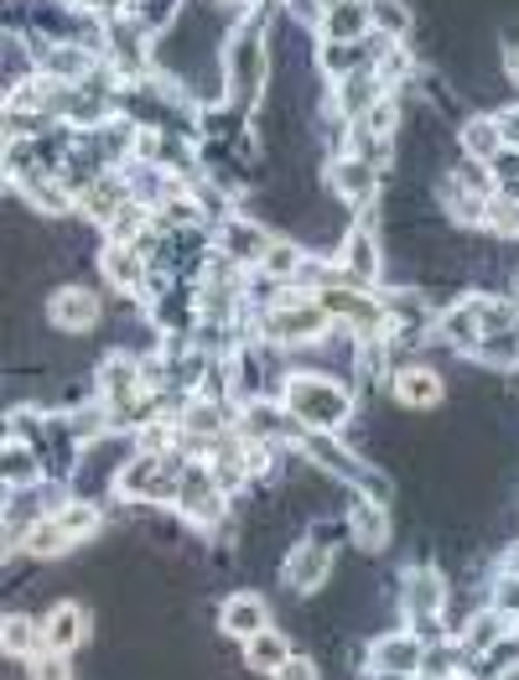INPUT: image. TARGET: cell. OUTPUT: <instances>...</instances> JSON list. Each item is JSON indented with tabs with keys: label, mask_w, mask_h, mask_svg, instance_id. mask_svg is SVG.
Listing matches in <instances>:
<instances>
[{
	"label": "cell",
	"mask_w": 519,
	"mask_h": 680,
	"mask_svg": "<svg viewBox=\"0 0 519 680\" xmlns=\"http://www.w3.org/2000/svg\"><path fill=\"white\" fill-rule=\"evenodd\" d=\"M286 411L301 420V426H312V431H338L354 401H348V390L333 380H322V374H297V380H286Z\"/></svg>",
	"instance_id": "obj_1"
},
{
	"label": "cell",
	"mask_w": 519,
	"mask_h": 680,
	"mask_svg": "<svg viewBox=\"0 0 519 680\" xmlns=\"http://www.w3.org/2000/svg\"><path fill=\"white\" fill-rule=\"evenodd\" d=\"M265 333L276 343H312L327 333V307L322 301H301V297H286L270 307V318H265Z\"/></svg>",
	"instance_id": "obj_2"
},
{
	"label": "cell",
	"mask_w": 519,
	"mask_h": 680,
	"mask_svg": "<svg viewBox=\"0 0 519 680\" xmlns=\"http://www.w3.org/2000/svg\"><path fill=\"white\" fill-rule=\"evenodd\" d=\"M177 509L193 525H214L223 515V488L214 479V468H187L177 488Z\"/></svg>",
	"instance_id": "obj_3"
},
{
	"label": "cell",
	"mask_w": 519,
	"mask_h": 680,
	"mask_svg": "<svg viewBox=\"0 0 519 680\" xmlns=\"http://www.w3.org/2000/svg\"><path fill=\"white\" fill-rule=\"evenodd\" d=\"M260 83H265L260 37H234V47H229V94H234V100H255Z\"/></svg>",
	"instance_id": "obj_4"
},
{
	"label": "cell",
	"mask_w": 519,
	"mask_h": 680,
	"mask_svg": "<svg viewBox=\"0 0 519 680\" xmlns=\"http://www.w3.org/2000/svg\"><path fill=\"white\" fill-rule=\"evenodd\" d=\"M47 318L58 322L62 333H83V327L100 322V297L83 291V286H62L58 297H53V307H47Z\"/></svg>",
	"instance_id": "obj_5"
},
{
	"label": "cell",
	"mask_w": 519,
	"mask_h": 680,
	"mask_svg": "<svg viewBox=\"0 0 519 680\" xmlns=\"http://www.w3.org/2000/svg\"><path fill=\"white\" fill-rule=\"evenodd\" d=\"M42 634H47V649L53 655H68V649H79L89 639V613H83L79 602H58L47 623H42Z\"/></svg>",
	"instance_id": "obj_6"
},
{
	"label": "cell",
	"mask_w": 519,
	"mask_h": 680,
	"mask_svg": "<svg viewBox=\"0 0 519 680\" xmlns=\"http://www.w3.org/2000/svg\"><path fill=\"white\" fill-rule=\"evenodd\" d=\"M219 623H223V634H229V639H255V634H265V629H270V613H265V602H260V598L240 592V598L223 602Z\"/></svg>",
	"instance_id": "obj_7"
},
{
	"label": "cell",
	"mask_w": 519,
	"mask_h": 680,
	"mask_svg": "<svg viewBox=\"0 0 519 680\" xmlns=\"http://www.w3.org/2000/svg\"><path fill=\"white\" fill-rule=\"evenodd\" d=\"M79 208H83V214H89L94 223H115L125 208H130V203H125V182H120V177H94L89 187H83Z\"/></svg>",
	"instance_id": "obj_8"
},
{
	"label": "cell",
	"mask_w": 519,
	"mask_h": 680,
	"mask_svg": "<svg viewBox=\"0 0 519 680\" xmlns=\"http://www.w3.org/2000/svg\"><path fill=\"white\" fill-rule=\"evenodd\" d=\"M318 301L327 307V318H348L364 338H374V327L384 322L380 301H364V297H354V291H327V297H318Z\"/></svg>",
	"instance_id": "obj_9"
},
{
	"label": "cell",
	"mask_w": 519,
	"mask_h": 680,
	"mask_svg": "<svg viewBox=\"0 0 519 680\" xmlns=\"http://www.w3.org/2000/svg\"><path fill=\"white\" fill-rule=\"evenodd\" d=\"M420 649L416 634H395V639H380L374 644V670L380 676H420Z\"/></svg>",
	"instance_id": "obj_10"
},
{
	"label": "cell",
	"mask_w": 519,
	"mask_h": 680,
	"mask_svg": "<svg viewBox=\"0 0 519 680\" xmlns=\"http://www.w3.org/2000/svg\"><path fill=\"white\" fill-rule=\"evenodd\" d=\"M327 577H333V556H327L322 545H301V551H291V561H286V581H291L297 592H318Z\"/></svg>",
	"instance_id": "obj_11"
},
{
	"label": "cell",
	"mask_w": 519,
	"mask_h": 680,
	"mask_svg": "<svg viewBox=\"0 0 519 680\" xmlns=\"http://www.w3.org/2000/svg\"><path fill=\"white\" fill-rule=\"evenodd\" d=\"M333 193H343L348 203H359L364 208V203L374 198V166H369L364 157L338 161V166H333Z\"/></svg>",
	"instance_id": "obj_12"
},
{
	"label": "cell",
	"mask_w": 519,
	"mask_h": 680,
	"mask_svg": "<svg viewBox=\"0 0 519 680\" xmlns=\"http://www.w3.org/2000/svg\"><path fill=\"white\" fill-rule=\"evenodd\" d=\"M405 608L416 613V623L437 619V608H441V577H437V572H426V566H420V572L405 577Z\"/></svg>",
	"instance_id": "obj_13"
},
{
	"label": "cell",
	"mask_w": 519,
	"mask_h": 680,
	"mask_svg": "<svg viewBox=\"0 0 519 680\" xmlns=\"http://www.w3.org/2000/svg\"><path fill=\"white\" fill-rule=\"evenodd\" d=\"M104 276L115 280L120 291H140V280H146V261H140L136 244H109V250H104Z\"/></svg>",
	"instance_id": "obj_14"
},
{
	"label": "cell",
	"mask_w": 519,
	"mask_h": 680,
	"mask_svg": "<svg viewBox=\"0 0 519 680\" xmlns=\"http://www.w3.org/2000/svg\"><path fill=\"white\" fill-rule=\"evenodd\" d=\"M265 250H270V240L260 234L255 223L223 219V255L229 261H265Z\"/></svg>",
	"instance_id": "obj_15"
},
{
	"label": "cell",
	"mask_w": 519,
	"mask_h": 680,
	"mask_svg": "<svg viewBox=\"0 0 519 680\" xmlns=\"http://www.w3.org/2000/svg\"><path fill=\"white\" fill-rule=\"evenodd\" d=\"M327 37L333 42H359L364 37V26H369V0H333V5H327Z\"/></svg>",
	"instance_id": "obj_16"
},
{
	"label": "cell",
	"mask_w": 519,
	"mask_h": 680,
	"mask_svg": "<svg viewBox=\"0 0 519 680\" xmlns=\"http://www.w3.org/2000/svg\"><path fill=\"white\" fill-rule=\"evenodd\" d=\"M0 644H5V655H16V660H37L42 649H47V634H42L32 619L11 613V619H5V639Z\"/></svg>",
	"instance_id": "obj_17"
},
{
	"label": "cell",
	"mask_w": 519,
	"mask_h": 680,
	"mask_svg": "<svg viewBox=\"0 0 519 680\" xmlns=\"http://www.w3.org/2000/svg\"><path fill=\"white\" fill-rule=\"evenodd\" d=\"M244 660H250V670H270V676H276L280 665L291 660V644L280 639L276 629H265L255 639H244Z\"/></svg>",
	"instance_id": "obj_18"
},
{
	"label": "cell",
	"mask_w": 519,
	"mask_h": 680,
	"mask_svg": "<svg viewBox=\"0 0 519 680\" xmlns=\"http://www.w3.org/2000/svg\"><path fill=\"white\" fill-rule=\"evenodd\" d=\"M395 395H400V405H437L441 380L431 374V369H405V374L395 380Z\"/></svg>",
	"instance_id": "obj_19"
},
{
	"label": "cell",
	"mask_w": 519,
	"mask_h": 680,
	"mask_svg": "<svg viewBox=\"0 0 519 680\" xmlns=\"http://www.w3.org/2000/svg\"><path fill=\"white\" fill-rule=\"evenodd\" d=\"M384 535H390V520H384V509L374 499H364L359 509H354V541H359V551H380Z\"/></svg>",
	"instance_id": "obj_20"
},
{
	"label": "cell",
	"mask_w": 519,
	"mask_h": 680,
	"mask_svg": "<svg viewBox=\"0 0 519 680\" xmlns=\"http://www.w3.org/2000/svg\"><path fill=\"white\" fill-rule=\"evenodd\" d=\"M343 261H348V276L354 280H374L380 261H374V240H369V229H354L348 244H343Z\"/></svg>",
	"instance_id": "obj_21"
},
{
	"label": "cell",
	"mask_w": 519,
	"mask_h": 680,
	"mask_svg": "<svg viewBox=\"0 0 519 680\" xmlns=\"http://www.w3.org/2000/svg\"><path fill=\"white\" fill-rule=\"evenodd\" d=\"M462 146H468V157L473 161H494L504 151V130L494 120H473L462 130Z\"/></svg>",
	"instance_id": "obj_22"
},
{
	"label": "cell",
	"mask_w": 519,
	"mask_h": 680,
	"mask_svg": "<svg viewBox=\"0 0 519 680\" xmlns=\"http://www.w3.org/2000/svg\"><path fill=\"white\" fill-rule=\"evenodd\" d=\"M0 473H5L11 488H26V483L37 479V458L26 452V441H21V437L5 441V462H0Z\"/></svg>",
	"instance_id": "obj_23"
},
{
	"label": "cell",
	"mask_w": 519,
	"mask_h": 680,
	"mask_svg": "<svg viewBox=\"0 0 519 680\" xmlns=\"http://www.w3.org/2000/svg\"><path fill=\"white\" fill-rule=\"evenodd\" d=\"M369 21H374L380 32H390V37H405V32H411V16H405L400 0H369Z\"/></svg>",
	"instance_id": "obj_24"
},
{
	"label": "cell",
	"mask_w": 519,
	"mask_h": 680,
	"mask_svg": "<svg viewBox=\"0 0 519 680\" xmlns=\"http://www.w3.org/2000/svg\"><path fill=\"white\" fill-rule=\"evenodd\" d=\"M478 354L488 364H504V369H509V364H519V338L509 333V327H504V333H488V338L478 343Z\"/></svg>",
	"instance_id": "obj_25"
},
{
	"label": "cell",
	"mask_w": 519,
	"mask_h": 680,
	"mask_svg": "<svg viewBox=\"0 0 519 680\" xmlns=\"http://www.w3.org/2000/svg\"><path fill=\"white\" fill-rule=\"evenodd\" d=\"M499 613H478V619L468 623V649H473V655H483V649H494V644H499Z\"/></svg>",
	"instance_id": "obj_26"
},
{
	"label": "cell",
	"mask_w": 519,
	"mask_h": 680,
	"mask_svg": "<svg viewBox=\"0 0 519 680\" xmlns=\"http://www.w3.org/2000/svg\"><path fill=\"white\" fill-rule=\"evenodd\" d=\"M265 270H270V276H301V255H297V244H270V250H265Z\"/></svg>",
	"instance_id": "obj_27"
},
{
	"label": "cell",
	"mask_w": 519,
	"mask_h": 680,
	"mask_svg": "<svg viewBox=\"0 0 519 680\" xmlns=\"http://www.w3.org/2000/svg\"><path fill=\"white\" fill-rule=\"evenodd\" d=\"M140 219H146V214H140L136 203H130V208H125L120 219L109 223V244H136V234H140Z\"/></svg>",
	"instance_id": "obj_28"
},
{
	"label": "cell",
	"mask_w": 519,
	"mask_h": 680,
	"mask_svg": "<svg viewBox=\"0 0 519 680\" xmlns=\"http://www.w3.org/2000/svg\"><path fill=\"white\" fill-rule=\"evenodd\" d=\"M32 680H68V660L53 655V649H42L37 660H32Z\"/></svg>",
	"instance_id": "obj_29"
},
{
	"label": "cell",
	"mask_w": 519,
	"mask_h": 680,
	"mask_svg": "<svg viewBox=\"0 0 519 680\" xmlns=\"http://www.w3.org/2000/svg\"><path fill=\"white\" fill-rule=\"evenodd\" d=\"M447 670H452V649H431V655H420V676L447 680Z\"/></svg>",
	"instance_id": "obj_30"
},
{
	"label": "cell",
	"mask_w": 519,
	"mask_h": 680,
	"mask_svg": "<svg viewBox=\"0 0 519 680\" xmlns=\"http://www.w3.org/2000/svg\"><path fill=\"white\" fill-rule=\"evenodd\" d=\"M276 680H318V665L301 660V655H291V660L276 670Z\"/></svg>",
	"instance_id": "obj_31"
},
{
	"label": "cell",
	"mask_w": 519,
	"mask_h": 680,
	"mask_svg": "<svg viewBox=\"0 0 519 680\" xmlns=\"http://www.w3.org/2000/svg\"><path fill=\"white\" fill-rule=\"evenodd\" d=\"M499 130H504V136H509V146H515V151H519V110H515V115H504V120H499Z\"/></svg>",
	"instance_id": "obj_32"
},
{
	"label": "cell",
	"mask_w": 519,
	"mask_h": 680,
	"mask_svg": "<svg viewBox=\"0 0 519 680\" xmlns=\"http://www.w3.org/2000/svg\"><path fill=\"white\" fill-rule=\"evenodd\" d=\"M504 572H509V577H519V545H515V556L504 561Z\"/></svg>",
	"instance_id": "obj_33"
},
{
	"label": "cell",
	"mask_w": 519,
	"mask_h": 680,
	"mask_svg": "<svg viewBox=\"0 0 519 680\" xmlns=\"http://www.w3.org/2000/svg\"><path fill=\"white\" fill-rule=\"evenodd\" d=\"M509 73H515V83H519V47L509 53Z\"/></svg>",
	"instance_id": "obj_34"
},
{
	"label": "cell",
	"mask_w": 519,
	"mask_h": 680,
	"mask_svg": "<svg viewBox=\"0 0 519 680\" xmlns=\"http://www.w3.org/2000/svg\"><path fill=\"white\" fill-rule=\"evenodd\" d=\"M380 680H416V676H380Z\"/></svg>",
	"instance_id": "obj_35"
},
{
	"label": "cell",
	"mask_w": 519,
	"mask_h": 680,
	"mask_svg": "<svg viewBox=\"0 0 519 680\" xmlns=\"http://www.w3.org/2000/svg\"><path fill=\"white\" fill-rule=\"evenodd\" d=\"M504 680H519V665H515V670H509V676H504Z\"/></svg>",
	"instance_id": "obj_36"
},
{
	"label": "cell",
	"mask_w": 519,
	"mask_h": 680,
	"mask_svg": "<svg viewBox=\"0 0 519 680\" xmlns=\"http://www.w3.org/2000/svg\"><path fill=\"white\" fill-rule=\"evenodd\" d=\"M458 680H462V676H458Z\"/></svg>",
	"instance_id": "obj_37"
}]
</instances>
